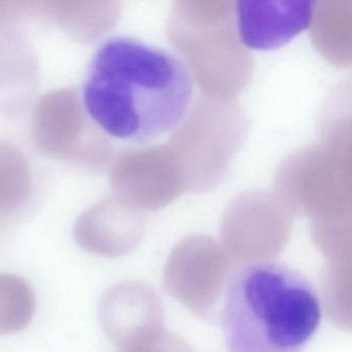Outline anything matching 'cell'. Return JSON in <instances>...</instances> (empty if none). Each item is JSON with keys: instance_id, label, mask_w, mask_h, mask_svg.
Listing matches in <instances>:
<instances>
[{"instance_id": "cell-4", "label": "cell", "mask_w": 352, "mask_h": 352, "mask_svg": "<svg viewBox=\"0 0 352 352\" xmlns=\"http://www.w3.org/2000/svg\"><path fill=\"white\" fill-rule=\"evenodd\" d=\"M162 318L155 292L139 282H121L109 288L98 308L102 331L121 350L162 333Z\"/></svg>"}, {"instance_id": "cell-2", "label": "cell", "mask_w": 352, "mask_h": 352, "mask_svg": "<svg viewBox=\"0 0 352 352\" xmlns=\"http://www.w3.org/2000/svg\"><path fill=\"white\" fill-rule=\"evenodd\" d=\"M219 318L230 352H300L320 323V298L298 272L256 261L230 276Z\"/></svg>"}, {"instance_id": "cell-6", "label": "cell", "mask_w": 352, "mask_h": 352, "mask_svg": "<svg viewBox=\"0 0 352 352\" xmlns=\"http://www.w3.org/2000/svg\"><path fill=\"white\" fill-rule=\"evenodd\" d=\"M74 234L88 252L112 258L127 254L137 246L142 226L133 214L110 204H100L78 219Z\"/></svg>"}, {"instance_id": "cell-1", "label": "cell", "mask_w": 352, "mask_h": 352, "mask_svg": "<svg viewBox=\"0 0 352 352\" xmlns=\"http://www.w3.org/2000/svg\"><path fill=\"white\" fill-rule=\"evenodd\" d=\"M192 96L190 71L174 53L137 38L113 36L92 57L82 104L107 135L145 144L181 124Z\"/></svg>"}, {"instance_id": "cell-7", "label": "cell", "mask_w": 352, "mask_h": 352, "mask_svg": "<svg viewBox=\"0 0 352 352\" xmlns=\"http://www.w3.org/2000/svg\"><path fill=\"white\" fill-rule=\"evenodd\" d=\"M36 294L20 276L0 273V336L26 329L34 318Z\"/></svg>"}, {"instance_id": "cell-3", "label": "cell", "mask_w": 352, "mask_h": 352, "mask_svg": "<svg viewBox=\"0 0 352 352\" xmlns=\"http://www.w3.org/2000/svg\"><path fill=\"white\" fill-rule=\"evenodd\" d=\"M213 241L189 239L168 258L164 283L170 294L201 318H219L218 304L232 272L228 253Z\"/></svg>"}, {"instance_id": "cell-8", "label": "cell", "mask_w": 352, "mask_h": 352, "mask_svg": "<svg viewBox=\"0 0 352 352\" xmlns=\"http://www.w3.org/2000/svg\"><path fill=\"white\" fill-rule=\"evenodd\" d=\"M350 261V259H346ZM325 276V300L331 319L343 329H350V261H335Z\"/></svg>"}, {"instance_id": "cell-5", "label": "cell", "mask_w": 352, "mask_h": 352, "mask_svg": "<svg viewBox=\"0 0 352 352\" xmlns=\"http://www.w3.org/2000/svg\"><path fill=\"white\" fill-rule=\"evenodd\" d=\"M315 3L306 0H243L236 3L241 42L253 50H274L310 26Z\"/></svg>"}, {"instance_id": "cell-9", "label": "cell", "mask_w": 352, "mask_h": 352, "mask_svg": "<svg viewBox=\"0 0 352 352\" xmlns=\"http://www.w3.org/2000/svg\"><path fill=\"white\" fill-rule=\"evenodd\" d=\"M120 352H191V350L178 338L162 331L139 345L120 350Z\"/></svg>"}]
</instances>
